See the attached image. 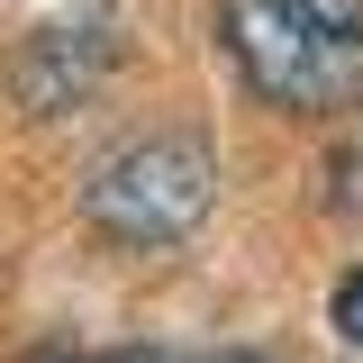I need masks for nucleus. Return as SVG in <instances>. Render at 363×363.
<instances>
[{"mask_svg":"<svg viewBox=\"0 0 363 363\" xmlns=\"http://www.w3.org/2000/svg\"><path fill=\"white\" fill-rule=\"evenodd\" d=\"M218 37L245 91L291 118L363 100V0H218Z\"/></svg>","mask_w":363,"mask_h":363,"instance_id":"nucleus-1","label":"nucleus"},{"mask_svg":"<svg viewBox=\"0 0 363 363\" xmlns=\"http://www.w3.org/2000/svg\"><path fill=\"white\" fill-rule=\"evenodd\" d=\"M218 200V155L182 128H145L118 155H100L82 182V218L109 245H182Z\"/></svg>","mask_w":363,"mask_h":363,"instance_id":"nucleus-2","label":"nucleus"},{"mask_svg":"<svg viewBox=\"0 0 363 363\" xmlns=\"http://www.w3.org/2000/svg\"><path fill=\"white\" fill-rule=\"evenodd\" d=\"M327 327H336V336H345V345H363V264L345 272V281H336V291H327Z\"/></svg>","mask_w":363,"mask_h":363,"instance_id":"nucleus-3","label":"nucleus"},{"mask_svg":"<svg viewBox=\"0 0 363 363\" xmlns=\"http://www.w3.org/2000/svg\"><path fill=\"white\" fill-rule=\"evenodd\" d=\"M45 363H155V354H45Z\"/></svg>","mask_w":363,"mask_h":363,"instance_id":"nucleus-4","label":"nucleus"},{"mask_svg":"<svg viewBox=\"0 0 363 363\" xmlns=\"http://www.w3.org/2000/svg\"><path fill=\"white\" fill-rule=\"evenodd\" d=\"M200 363H264V354H200Z\"/></svg>","mask_w":363,"mask_h":363,"instance_id":"nucleus-5","label":"nucleus"}]
</instances>
